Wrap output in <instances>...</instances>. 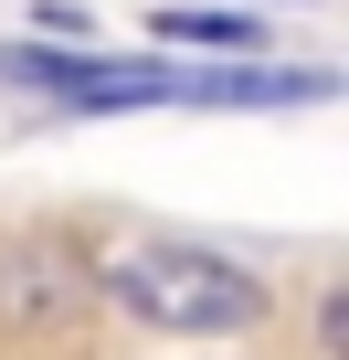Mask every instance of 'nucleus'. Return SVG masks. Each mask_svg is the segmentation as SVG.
I'll return each mask as SVG.
<instances>
[{
    "instance_id": "obj_1",
    "label": "nucleus",
    "mask_w": 349,
    "mask_h": 360,
    "mask_svg": "<svg viewBox=\"0 0 349 360\" xmlns=\"http://www.w3.org/2000/svg\"><path fill=\"white\" fill-rule=\"evenodd\" d=\"M11 85H43L64 106H307L328 96V75H265V64H106V53H43L11 43L0 53Z\"/></svg>"
},
{
    "instance_id": "obj_3",
    "label": "nucleus",
    "mask_w": 349,
    "mask_h": 360,
    "mask_svg": "<svg viewBox=\"0 0 349 360\" xmlns=\"http://www.w3.org/2000/svg\"><path fill=\"white\" fill-rule=\"evenodd\" d=\"M85 297H96V276L74 244H11L0 255V318L53 328V318H85Z\"/></svg>"
},
{
    "instance_id": "obj_2",
    "label": "nucleus",
    "mask_w": 349,
    "mask_h": 360,
    "mask_svg": "<svg viewBox=\"0 0 349 360\" xmlns=\"http://www.w3.org/2000/svg\"><path fill=\"white\" fill-rule=\"evenodd\" d=\"M106 286H117V307L127 318H148V328H169V339H233V328H254L265 318V276L254 265H233V255H212V244H127L117 265H106Z\"/></svg>"
},
{
    "instance_id": "obj_4",
    "label": "nucleus",
    "mask_w": 349,
    "mask_h": 360,
    "mask_svg": "<svg viewBox=\"0 0 349 360\" xmlns=\"http://www.w3.org/2000/svg\"><path fill=\"white\" fill-rule=\"evenodd\" d=\"M148 32H159V43H202V53H244V43H254L244 11H180V0H169V11H148Z\"/></svg>"
},
{
    "instance_id": "obj_5",
    "label": "nucleus",
    "mask_w": 349,
    "mask_h": 360,
    "mask_svg": "<svg viewBox=\"0 0 349 360\" xmlns=\"http://www.w3.org/2000/svg\"><path fill=\"white\" fill-rule=\"evenodd\" d=\"M286 11H307V0H286Z\"/></svg>"
}]
</instances>
